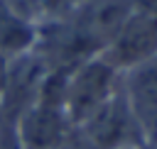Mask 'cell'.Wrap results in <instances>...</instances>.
Wrapping results in <instances>:
<instances>
[{
	"mask_svg": "<svg viewBox=\"0 0 157 149\" xmlns=\"http://www.w3.org/2000/svg\"><path fill=\"white\" fill-rule=\"evenodd\" d=\"M0 149H25L22 139L17 134L15 120H7L2 115H0Z\"/></svg>",
	"mask_w": 157,
	"mask_h": 149,
	"instance_id": "52a82bcc",
	"label": "cell"
},
{
	"mask_svg": "<svg viewBox=\"0 0 157 149\" xmlns=\"http://www.w3.org/2000/svg\"><path fill=\"white\" fill-rule=\"evenodd\" d=\"M120 88V71H115L101 54L86 59L66 73L64 107L74 127L86 122L101 105H105Z\"/></svg>",
	"mask_w": 157,
	"mask_h": 149,
	"instance_id": "6da1fadb",
	"label": "cell"
},
{
	"mask_svg": "<svg viewBox=\"0 0 157 149\" xmlns=\"http://www.w3.org/2000/svg\"><path fill=\"white\" fill-rule=\"evenodd\" d=\"M7 66H10V56H5L0 51V93L5 88V78H7Z\"/></svg>",
	"mask_w": 157,
	"mask_h": 149,
	"instance_id": "9c48e42d",
	"label": "cell"
},
{
	"mask_svg": "<svg viewBox=\"0 0 157 149\" xmlns=\"http://www.w3.org/2000/svg\"><path fill=\"white\" fill-rule=\"evenodd\" d=\"M49 71L52 68L34 49L12 56L10 66H7L5 88L0 93V115L7 120H17L39 98V90H42Z\"/></svg>",
	"mask_w": 157,
	"mask_h": 149,
	"instance_id": "3957f363",
	"label": "cell"
},
{
	"mask_svg": "<svg viewBox=\"0 0 157 149\" xmlns=\"http://www.w3.org/2000/svg\"><path fill=\"white\" fill-rule=\"evenodd\" d=\"M37 39V27L22 22L12 7L10 0H0V51L5 56H17L22 51H29Z\"/></svg>",
	"mask_w": 157,
	"mask_h": 149,
	"instance_id": "8992f818",
	"label": "cell"
},
{
	"mask_svg": "<svg viewBox=\"0 0 157 149\" xmlns=\"http://www.w3.org/2000/svg\"><path fill=\"white\" fill-rule=\"evenodd\" d=\"M157 54V17L150 12H130L101 56L120 73Z\"/></svg>",
	"mask_w": 157,
	"mask_h": 149,
	"instance_id": "277c9868",
	"label": "cell"
},
{
	"mask_svg": "<svg viewBox=\"0 0 157 149\" xmlns=\"http://www.w3.org/2000/svg\"><path fill=\"white\" fill-rule=\"evenodd\" d=\"M140 149H157V144H142Z\"/></svg>",
	"mask_w": 157,
	"mask_h": 149,
	"instance_id": "30bf717a",
	"label": "cell"
},
{
	"mask_svg": "<svg viewBox=\"0 0 157 149\" xmlns=\"http://www.w3.org/2000/svg\"><path fill=\"white\" fill-rule=\"evenodd\" d=\"M56 149H96V147L88 142V137H86L78 127H74V129L69 132V137H66Z\"/></svg>",
	"mask_w": 157,
	"mask_h": 149,
	"instance_id": "ba28073f",
	"label": "cell"
},
{
	"mask_svg": "<svg viewBox=\"0 0 157 149\" xmlns=\"http://www.w3.org/2000/svg\"><path fill=\"white\" fill-rule=\"evenodd\" d=\"M120 90L145 144H157V54L120 73Z\"/></svg>",
	"mask_w": 157,
	"mask_h": 149,
	"instance_id": "5b68a950",
	"label": "cell"
},
{
	"mask_svg": "<svg viewBox=\"0 0 157 149\" xmlns=\"http://www.w3.org/2000/svg\"><path fill=\"white\" fill-rule=\"evenodd\" d=\"M78 129L96 149H140L145 144L120 88L105 105H101L86 122H81Z\"/></svg>",
	"mask_w": 157,
	"mask_h": 149,
	"instance_id": "7a4b0ae2",
	"label": "cell"
}]
</instances>
